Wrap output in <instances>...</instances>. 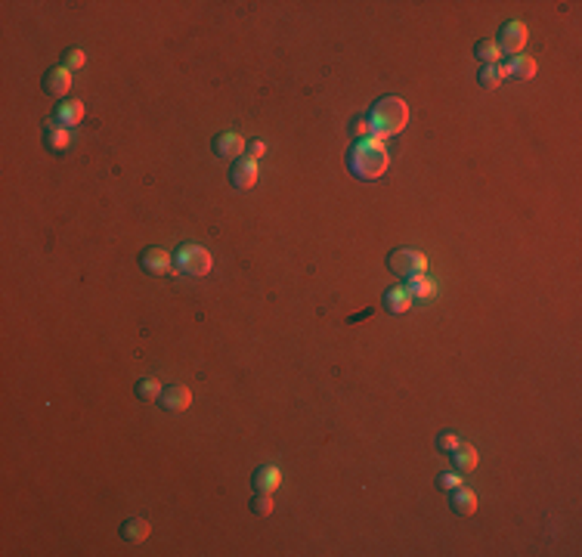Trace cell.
I'll list each match as a JSON object with an SVG mask.
<instances>
[{
    "label": "cell",
    "instance_id": "obj_1",
    "mask_svg": "<svg viewBox=\"0 0 582 557\" xmlns=\"http://www.w3.org/2000/svg\"><path fill=\"white\" fill-rule=\"evenodd\" d=\"M387 164H390V155H387L385 143L375 139V136L360 139V143L350 149V155H347L350 174L360 177V180H378V177L387 170Z\"/></svg>",
    "mask_w": 582,
    "mask_h": 557
},
{
    "label": "cell",
    "instance_id": "obj_2",
    "mask_svg": "<svg viewBox=\"0 0 582 557\" xmlns=\"http://www.w3.org/2000/svg\"><path fill=\"white\" fill-rule=\"evenodd\" d=\"M369 121H372L375 139L403 134V127L409 124V105H406V99H400V96L378 99V103H375V109H372V115H369Z\"/></svg>",
    "mask_w": 582,
    "mask_h": 557
},
{
    "label": "cell",
    "instance_id": "obj_3",
    "mask_svg": "<svg viewBox=\"0 0 582 557\" xmlns=\"http://www.w3.org/2000/svg\"><path fill=\"white\" fill-rule=\"evenodd\" d=\"M211 267H214V257H211V251L204 248V245H195V242H186L177 248L174 254V269L177 273H186V276H208Z\"/></svg>",
    "mask_w": 582,
    "mask_h": 557
},
{
    "label": "cell",
    "instance_id": "obj_4",
    "mask_svg": "<svg viewBox=\"0 0 582 557\" xmlns=\"http://www.w3.org/2000/svg\"><path fill=\"white\" fill-rule=\"evenodd\" d=\"M387 267H390V273H396L403 278H412V276H421L427 269V257L415 248H396V251H390Z\"/></svg>",
    "mask_w": 582,
    "mask_h": 557
},
{
    "label": "cell",
    "instance_id": "obj_5",
    "mask_svg": "<svg viewBox=\"0 0 582 557\" xmlns=\"http://www.w3.org/2000/svg\"><path fill=\"white\" fill-rule=\"evenodd\" d=\"M527 25L524 22H508L505 28H502V35H499V50L502 53H511V56H518L520 50H524V44H527Z\"/></svg>",
    "mask_w": 582,
    "mask_h": 557
},
{
    "label": "cell",
    "instance_id": "obj_6",
    "mask_svg": "<svg viewBox=\"0 0 582 557\" xmlns=\"http://www.w3.org/2000/svg\"><path fill=\"white\" fill-rule=\"evenodd\" d=\"M140 263H143V269H149L152 276L177 273V269H174V254H168L164 248H149V251H143Z\"/></svg>",
    "mask_w": 582,
    "mask_h": 557
},
{
    "label": "cell",
    "instance_id": "obj_7",
    "mask_svg": "<svg viewBox=\"0 0 582 557\" xmlns=\"http://www.w3.org/2000/svg\"><path fill=\"white\" fill-rule=\"evenodd\" d=\"M161 406L168 409V412H186V409L193 406V390H189L186 384H174V387L161 390Z\"/></svg>",
    "mask_w": 582,
    "mask_h": 557
},
{
    "label": "cell",
    "instance_id": "obj_8",
    "mask_svg": "<svg viewBox=\"0 0 582 557\" xmlns=\"http://www.w3.org/2000/svg\"><path fill=\"white\" fill-rule=\"evenodd\" d=\"M44 90L50 93V96H69L71 90V71L65 69V65H59V69H53L44 75Z\"/></svg>",
    "mask_w": 582,
    "mask_h": 557
},
{
    "label": "cell",
    "instance_id": "obj_9",
    "mask_svg": "<svg viewBox=\"0 0 582 557\" xmlns=\"http://www.w3.org/2000/svg\"><path fill=\"white\" fill-rule=\"evenodd\" d=\"M245 149H248V145H245V139L239 134H220L214 139V152L220 158H233V161H239Z\"/></svg>",
    "mask_w": 582,
    "mask_h": 557
},
{
    "label": "cell",
    "instance_id": "obj_10",
    "mask_svg": "<svg viewBox=\"0 0 582 557\" xmlns=\"http://www.w3.org/2000/svg\"><path fill=\"white\" fill-rule=\"evenodd\" d=\"M233 186L236 189H251V186L257 183V161H251V158H239V161L233 164Z\"/></svg>",
    "mask_w": 582,
    "mask_h": 557
},
{
    "label": "cell",
    "instance_id": "obj_11",
    "mask_svg": "<svg viewBox=\"0 0 582 557\" xmlns=\"http://www.w3.org/2000/svg\"><path fill=\"white\" fill-rule=\"evenodd\" d=\"M452 511L461 517H471L474 511H477V495H474L465 483H461L459 489H452Z\"/></svg>",
    "mask_w": 582,
    "mask_h": 557
},
{
    "label": "cell",
    "instance_id": "obj_12",
    "mask_svg": "<svg viewBox=\"0 0 582 557\" xmlns=\"http://www.w3.org/2000/svg\"><path fill=\"white\" fill-rule=\"evenodd\" d=\"M282 483V470L276 468V464H267V468H257L254 474V486L257 493H273V489H279Z\"/></svg>",
    "mask_w": 582,
    "mask_h": 557
},
{
    "label": "cell",
    "instance_id": "obj_13",
    "mask_svg": "<svg viewBox=\"0 0 582 557\" xmlns=\"http://www.w3.org/2000/svg\"><path fill=\"white\" fill-rule=\"evenodd\" d=\"M149 533H152V527H149V520H143V517H134V520H127L121 527L124 542H130V545H140V542H146V539H149Z\"/></svg>",
    "mask_w": 582,
    "mask_h": 557
},
{
    "label": "cell",
    "instance_id": "obj_14",
    "mask_svg": "<svg viewBox=\"0 0 582 557\" xmlns=\"http://www.w3.org/2000/svg\"><path fill=\"white\" fill-rule=\"evenodd\" d=\"M56 121L65 124V127L81 124L84 121V103H81V99H69V103H62V105H59V112H56Z\"/></svg>",
    "mask_w": 582,
    "mask_h": 557
},
{
    "label": "cell",
    "instance_id": "obj_15",
    "mask_svg": "<svg viewBox=\"0 0 582 557\" xmlns=\"http://www.w3.org/2000/svg\"><path fill=\"white\" fill-rule=\"evenodd\" d=\"M508 75H511L508 65H484V71L477 75V81H480V87H484V90H495Z\"/></svg>",
    "mask_w": 582,
    "mask_h": 557
},
{
    "label": "cell",
    "instance_id": "obj_16",
    "mask_svg": "<svg viewBox=\"0 0 582 557\" xmlns=\"http://www.w3.org/2000/svg\"><path fill=\"white\" fill-rule=\"evenodd\" d=\"M452 459H455V468L468 474V470L477 468V449H474L471 443H459V446L452 449Z\"/></svg>",
    "mask_w": 582,
    "mask_h": 557
},
{
    "label": "cell",
    "instance_id": "obj_17",
    "mask_svg": "<svg viewBox=\"0 0 582 557\" xmlns=\"http://www.w3.org/2000/svg\"><path fill=\"white\" fill-rule=\"evenodd\" d=\"M385 303H387L390 313H406V310L415 303V297L409 294L406 288H390L387 294H385Z\"/></svg>",
    "mask_w": 582,
    "mask_h": 557
},
{
    "label": "cell",
    "instance_id": "obj_18",
    "mask_svg": "<svg viewBox=\"0 0 582 557\" xmlns=\"http://www.w3.org/2000/svg\"><path fill=\"white\" fill-rule=\"evenodd\" d=\"M508 71H511L514 78H520V81H530L536 75V59L533 56H514L511 65H508Z\"/></svg>",
    "mask_w": 582,
    "mask_h": 557
},
{
    "label": "cell",
    "instance_id": "obj_19",
    "mask_svg": "<svg viewBox=\"0 0 582 557\" xmlns=\"http://www.w3.org/2000/svg\"><path fill=\"white\" fill-rule=\"evenodd\" d=\"M474 53H477V59L484 65H499V59H502V50H499V44L495 41H477V46H474Z\"/></svg>",
    "mask_w": 582,
    "mask_h": 557
},
{
    "label": "cell",
    "instance_id": "obj_20",
    "mask_svg": "<svg viewBox=\"0 0 582 557\" xmlns=\"http://www.w3.org/2000/svg\"><path fill=\"white\" fill-rule=\"evenodd\" d=\"M406 291L415 297V301H418V297H434V291H436V288H434V282H431V278H425V273H421V276H412V278H409Z\"/></svg>",
    "mask_w": 582,
    "mask_h": 557
},
{
    "label": "cell",
    "instance_id": "obj_21",
    "mask_svg": "<svg viewBox=\"0 0 582 557\" xmlns=\"http://www.w3.org/2000/svg\"><path fill=\"white\" fill-rule=\"evenodd\" d=\"M136 396L146 403H155V400H161V384L155 381V378H146V381L136 384Z\"/></svg>",
    "mask_w": 582,
    "mask_h": 557
},
{
    "label": "cell",
    "instance_id": "obj_22",
    "mask_svg": "<svg viewBox=\"0 0 582 557\" xmlns=\"http://www.w3.org/2000/svg\"><path fill=\"white\" fill-rule=\"evenodd\" d=\"M69 127H65V124H53L50 127V145L53 149H65V145H69Z\"/></svg>",
    "mask_w": 582,
    "mask_h": 557
},
{
    "label": "cell",
    "instance_id": "obj_23",
    "mask_svg": "<svg viewBox=\"0 0 582 557\" xmlns=\"http://www.w3.org/2000/svg\"><path fill=\"white\" fill-rule=\"evenodd\" d=\"M251 508H254L257 517H270L273 514V493H261L254 502H251Z\"/></svg>",
    "mask_w": 582,
    "mask_h": 557
},
{
    "label": "cell",
    "instance_id": "obj_24",
    "mask_svg": "<svg viewBox=\"0 0 582 557\" xmlns=\"http://www.w3.org/2000/svg\"><path fill=\"white\" fill-rule=\"evenodd\" d=\"M350 130H353V136H360V139H369V136H375V130H372V121H369L366 115L353 118V124H350Z\"/></svg>",
    "mask_w": 582,
    "mask_h": 557
},
{
    "label": "cell",
    "instance_id": "obj_25",
    "mask_svg": "<svg viewBox=\"0 0 582 557\" xmlns=\"http://www.w3.org/2000/svg\"><path fill=\"white\" fill-rule=\"evenodd\" d=\"M84 62H87V56H84V50H78V46L65 53V69H69V71L71 69H84Z\"/></svg>",
    "mask_w": 582,
    "mask_h": 557
},
{
    "label": "cell",
    "instance_id": "obj_26",
    "mask_svg": "<svg viewBox=\"0 0 582 557\" xmlns=\"http://www.w3.org/2000/svg\"><path fill=\"white\" fill-rule=\"evenodd\" d=\"M436 483H440V489H459L465 480H461L459 474H440V480H436Z\"/></svg>",
    "mask_w": 582,
    "mask_h": 557
},
{
    "label": "cell",
    "instance_id": "obj_27",
    "mask_svg": "<svg viewBox=\"0 0 582 557\" xmlns=\"http://www.w3.org/2000/svg\"><path fill=\"white\" fill-rule=\"evenodd\" d=\"M245 152H248V158H251V161H257V158H263V155H267V143H263V139H254V143H251Z\"/></svg>",
    "mask_w": 582,
    "mask_h": 557
},
{
    "label": "cell",
    "instance_id": "obj_28",
    "mask_svg": "<svg viewBox=\"0 0 582 557\" xmlns=\"http://www.w3.org/2000/svg\"><path fill=\"white\" fill-rule=\"evenodd\" d=\"M459 443H461V440H459L455 434H443V436H440V449H443V452H452V449L459 446Z\"/></svg>",
    "mask_w": 582,
    "mask_h": 557
}]
</instances>
